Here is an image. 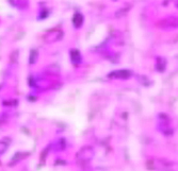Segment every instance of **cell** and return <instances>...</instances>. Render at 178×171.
Masks as SVG:
<instances>
[{
  "label": "cell",
  "instance_id": "277c9868",
  "mask_svg": "<svg viewBox=\"0 0 178 171\" xmlns=\"http://www.w3.org/2000/svg\"><path fill=\"white\" fill-rule=\"evenodd\" d=\"M37 59V51L35 49H32L30 52V59H29L30 64H35Z\"/></svg>",
  "mask_w": 178,
  "mask_h": 171
},
{
  "label": "cell",
  "instance_id": "7a4b0ae2",
  "mask_svg": "<svg viewBox=\"0 0 178 171\" xmlns=\"http://www.w3.org/2000/svg\"><path fill=\"white\" fill-rule=\"evenodd\" d=\"M71 58L73 63H80L81 62V56H80V53L78 50H72L71 51Z\"/></svg>",
  "mask_w": 178,
  "mask_h": 171
},
{
  "label": "cell",
  "instance_id": "6da1fadb",
  "mask_svg": "<svg viewBox=\"0 0 178 171\" xmlns=\"http://www.w3.org/2000/svg\"><path fill=\"white\" fill-rule=\"evenodd\" d=\"M161 27H163V28L178 27V18L171 17V18H167V19H163V20H162V22H161Z\"/></svg>",
  "mask_w": 178,
  "mask_h": 171
},
{
  "label": "cell",
  "instance_id": "5b68a950",
  "mask_svg": "<svg viewBox=\"0 0 178 171\" xmlns=\"http://www.w3.org/2000/svg\"><path fill=\"white\" fill-rule=\"evenodd\" d=\"M7 147H9V142H7L6 140H1V141H0V154L4 153Z\"/></svg>",
  "mask_w": 178,
  "mask_h": 171
},
{
  "label": "cell",
  "instance_id": "3957f363",
  "mask_svg": "<svg viewBox=\"0 0 178 171\" xmlns=\"http://www.w3.org/2000/svg\"><path fill=\"white\" fill-rule=\"evenodd\" d=\"M82 22H83V17H82V15L79 14V13L75 14V16H74V26L75 27L79 28L80 26L82 25Z\"/></svg>",
  "mask_w": 178,
  "mask_h": 171
}]
</instances>
